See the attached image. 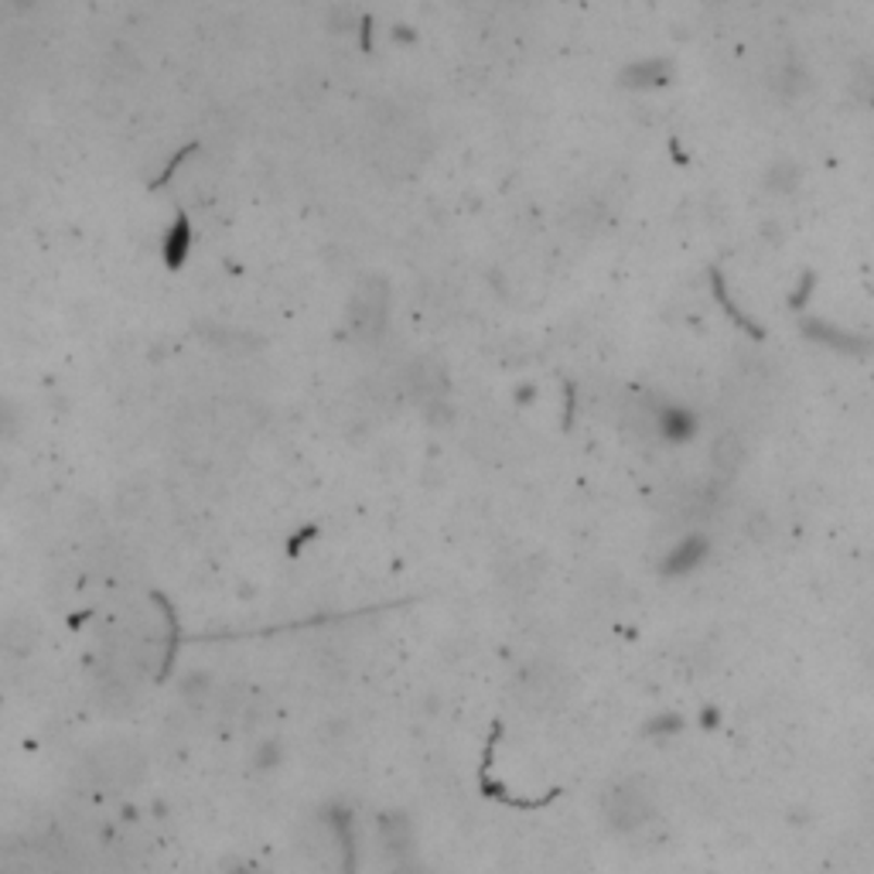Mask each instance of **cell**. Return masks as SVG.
Masks as SVG:
<instances>
[{
	"instance_id": "cell-8",
	"label": "cell",
	"mask_w": 874,
	"mask_h": 874,
	"mask_svg": "<svg viewBox=\"0 0 874 874\" xmlns=\"http://www.w3.org/2000/svg\"><path fill=\"white\" fill-rule=\"evenodd\" d=\"M656 431L670 441H687L697 431V420L683 407H663V410H656Z\"/></svg>"
},
{
	"instance_id": "cell-1",
	"label": "cell",
	"mask_w": 874,
	"mask_h": 874,
	"mask_svg": "<svg viewBox=\"0 0 874 874\" xmlns=\"http://www.w3.org/2000/svg\"><path fill=\"white\" fill-rule=\"evenodd\" d=\"M83 778L100 793H127L134 789L148 772V755L140 745L113 738L100 742L97 748L86 751V759L79 765Z\"/></svg>"
},
{
	"instance_id": "cell-4",
	"label": "cell",
	"mask_w": 874,
	"mask_h": 874,
	"mask_svg": "<svg viewBox=\"0 0 874 874\" xmlns=\"http://www.w3.org/2000/svg\"><path fill=\"white\" fill-rule=\"evenodd\" d=\"M802 332H807V339L840 352V356H864V352L871 349V342L864 335L847 332V328H837V325H826V321H816V318L802 321Z\"/></svg>"
},
{
	"instance_id": "cell-13",
	"label": "cell",
	"mask_w": 874,
	"mask_h": 874,
	"mask_svg": "<svg viewBox=\"0 0 874 874\" xmlns=\"http://www.w3.org/2000/svg\"><path fill=\"white\" fill-rule=\"evenodd\" d=\"M396 874H420V871H410V867H400Z\"/></svg>"
},
{
	"instance_id": "cell-3",
	"label": "cell",
	"mask_w": 874,
	"mask_h": 874,
	"mask_svg": "<svg viewBox=\"0 0 874 874\" xmlns=\"http://www.w3.org/2000/svg\"><path fill=\"white\" fill-rule=\"evenodd\" d=\"M567 694V676L554 663H530L516 676V700L527 711H550Z\"/></svg>"
},
{
	"instance_id": "cell-12",
	"label": "cell",
	"mask_w": 874,
	"mask_h": 874,
	"mask_svg": "<svg viewBox=\"0 0 874 874\" xmlns=\"http://www.w3.org/2000/svg\"><path fill=\"white\" fill-rule=\"evenodd\" d=\"M810 294H813V274H807V277L799 280V288L789 294V304H796V308H799V304H807Z\"/></svg>"
},
{
	"instance_id": "cell-9",
	"label": "cell",
	"mask_w": 874,
	"mask_h": 874,
	"mask_svg": "<svg viewBox=\"0 0 874 874\" xmlns=\"http://www.w3.org/2000/svg\"><path fill=\"white\" fill-rule=\"evenodd\" d=\"M742 458H745V447H742L738 434H721L711 444V461H714L718 471H724V476H731L735 468H742Z\"/></svg>"
},
{
	"instance_id": "cell-10",
	"label": "cell",
	"mask_w": 874,
	"mask_h": 874,
	"mask_svg": "<svg viewBox=\"0 0 874 874\" xmlns=\"http://www.w3.org/2000/svg\"><path fill=\"white\" fill-rule=\"evenodd\" d=\"M854 89H858V97L874 110V62L871 65H864L861 73H858V79H854Z\"/></svg>"
},
{
	"instance_id": "cell-7",
	"label": "cell",
	"mask_w": 874,
	"mask_h": 874,
	"mask_svg": "<svg viewBox=\"0 0 874 874\" xmlns=\"http://www.w3.org/2000/svg\"><path fill=\"white\" fill-rule=\"evenodd\" d=\"M673 76V65L663 62V59H646V62H635L632 68H625V86L632 89H653V86H667Z\"/></svg>"
},
{
	"instance_id": "cell-6",
	"label": "cell",
	"mask_w": 874,
	"mask_h": 874,
	"mask_svg": "<svg viewBox=\"0 0 874 874\" xmlns=\"http://www.w3.org/2000/svg\"><path fill=\"white\" fill-rule=\"evenodd\" d=\"M707 560V540L704 536H687L683 543H676V547L667 554L663 560V574L667 578H680V574H691L697 571V567Z\"/></svg>"
},
{
	"instance_id": "cell-5",
	"label": "cell",
	"mask_w": 874,
	"mask_h": 874,
	"mask_svg": "<svg viewBox=\"0 0 874 874\" xmlns=\"http://www.w3.org/2000/svg\"><path fill=\"white\" fill-rule=\"evenodd\" d=\"M38 639H41V632H38V622L28 619V616H14L4 622V629H0V646H4V653L17 656V659H25L38 649Z\"/></svg>"
},
{
	"instance_id": "cell-11",
	"label": "cell",
	"mask_w": 874,
	"mask_h": 874,
	"mask_svg": "<svg viewBox=\"0 0 874 874\" xmlns=\"http://www.w3.org/2000/svg\"><path fill=\"white\" fill-rule=\"evenodd\" d=\"M680 727H683V718H676V714H663L659 721H653V731H656L659 738H663V735H676Z\"/></svg>"
},
{
	"instance_id": "cell-2",
	"label": "cell",
	"mask_w": 874,
	"mask_h": 874,
	"mask_svg": "<svg viewBox=\"0 0 874 874\" xmlns=\"http://www.w3.org/2000/svg\"><path fill=\"white\" fill-rule=\"evenodd\" d=\"M601 807H605V820L616 826V831H639L643 823H649V816L656 810V799L643 778L632 775L605 793Z\"/></svg>"
}]
</instances>
